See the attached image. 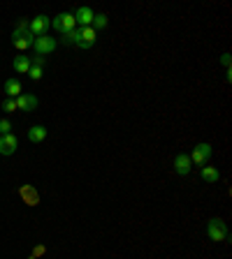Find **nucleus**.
Segmentation results:
<instances>
[{
    "mask_svg": "<svg viewBox=\"0 0 232 259\" xmlns=\"http://www.w3.org/2000/svg\"><path fill=\"white\" fill-rule=\"evenodd\" d=\"M207 236L216 243L227 241V238H230V234H227V224L223 222L220 217H211V220L207 222Z\"/></svg>",
    "mask_w": 232,
    "mask_h": 259,
    "instance_id": "obj_1",
    "label": "nucleus"
},
{
    "mask_svg": "<svg viewBox=\"0 0 232 259\" xmlns=\"http://www.w3.org/2000/svg\"><path fill=\"white\" fill-rule=\"evenodd\" d=\"M74 26H77V19H74V14H70V12H63V14H58V17L51 19V28L58 31L61 35L63 33L74 31Z\"/></svg>",
    "mask_w": 232,
    "mask_h": 259,
    "instance_id": "obj_2",
    "label": "nucleus"
},
{
    "mask_svg": "<svg viewBox=\"0 0 232 259\" xmlns=\"http://www.w3.org/2000/svg\"><path fill=\"white\" fill-rule=\"evenodd\" d=\"M56 47H58V42H56L54 37L49 35H42V37H35V42H33V49H35L37 56H51L56 51Z\"/></svg>",
    "mask_w": 232,
    "mask_h": 259,
    "instance_id": "obj_3",
    "label": "nucleus"
},
{
    "mask_svg": "<svg viewBox=\"0 0 232 259\" xmlns=\"http://www.w3.org/2000/svg\"><path fill=\"white\" fill-rule=\"evenodd\" d=\"M211 153H214V148H211V144H197L195 151H193V155H190V162L193 164H200V167H204V164L211 160Z\"/></svg>",
    "mask_w": 232,
    "mask_h": 259,
    "instance_id": "obj_4",
    "label": "nucleus"
},
{
    "mask_svg": "<svg viewBox=\"0 0 232 259\" xmlns=\"http://www.w3.org/2000/svg\"><path fill=\"white\" fill-rule=\"evenodd\" d=\"M28 28H31V33H33L35 37H42V35H47V33H49V28H51V19H49V17H44V14H40V17L33 19Z\"/></svg>",
    "mask_w": 232,
    "mask_h": 259,
    "instance_id": "obj_5",
    "label": "nucleus"
},
{
    "mask_svg": "<svg viewBox=\"0 0 232 259\" xmlns=\"http://www.w3.org/2000/svg\"><path fill=\"white\" fill-rule=\"evenodd\" d=\"M95 42H98V33L93 31L91 26H88V28H79V42H77V47L79 49H91Z\"/></svg>",
    "mask_w": 232,
    "mask_h": 259,
    "instance_id": "obj_6",
    "label": "nucleus"
},
{
    "mask_svg": "<svg viewBox=\"0 0 232 259\" xmlns=\"http://www.w3.org/2000/svg\"><path fill=\"white\" fill-rule=\"evenodd\" d=\"M17 148H19L17 137H14V134H3V139H0V155L10 157L17 153Z\"/></svg>",
    "mask_w": 232,
    "mask_h": 259,
    "instance_id": "obj_7",
    "label": "nucleus"
},
{
    "mask_svg": "<svg viewBox=\"0 0 232 259\" xmlns=\"http://www.w3.org/2000/svg\"><path fill=\"white\" fill-rule=\"evenodd\" d=\"M37 97L31 95V93H21V95L17 97V109L19 111H35L37 109Z\"/></svg>",
    "mask_w": 232,
    "mask_h": 259,
    "instance_id": "obj_8",
    "label": "nucleus"
},
{
    "mask_svg": "<svg viewBox=\"0 0 232 259\" xmlns=\"http://www.w3.org/2000/svg\"><path fill=\"white\" fill-rule=\"evenodd\" d=\"M190 169H193L190 155H186V153H179V155L174 157V171H177L179 176H188Z\"/></svg>",
    "mask_w": 232,
    "mask_h": 259,
    "instance_id": "obj_9",
    "label": "nucleus"
},
{
    "mask_svg": "<svg viewBox=\"0 0 232 259\" xmlns=\"http://www.w3.org/2000/svg\"><path fill=\"white\" fill-rule=\"evenodd\" d=\"M74 19H77V24H81V28H88L93 24V19H95V12H93L91 7H79L74 12Z\"/></svg>",
    "mask_w": 232,
    "mask_h": 259,
    "instance_id": "obj_10",
    "label": "nucleus"
},
{
    "mask_svg": "<svg viewBox=\"0 0 232 259\" xmlns=\"http://www.w3.org/2000/svg\"><path fill=\"white\" fill-rule=\"evenodd\" d=\"M19 194H21V199H24L28 206H37V204H40V194H37L31 185H21V187H19Z\"/></svg>",
    "mask_w": 232,
    "mask_h": 259,
    "instance_id": "obj_11",
    "label": "nucleus"
},
{
    "mask_svg": "<svg viewBox=\"0 0 232 259\" xmlns=\"http://www.w3.org/2000/svg\"><path fill=\"white\" fill-rule=\"evenodd\" d=\"M3 88H5V95L10 97V100H17V97L21 95V81H17V79H7Z\"/></svg>",
    "mask_w": 232,
    "mask_h": 259,
    "instance_id": "obj_12",
    "label": "nucleus"
},
{
    "mask_svg": "<svg viewBox=\"0 0 232 259\" xmlns=\"http://www.w3.org/2000/svg\"><path fill=\"white\" fill-rule=\"evenodd\" d=\"M44 139H47V127L44 125H33L31 130H28V141H33V144H42Z\"/></svg>",
    "mask_w": 232,
    "mask_h": 259,
    "instance_id": "obj_13",
    "label": "nucleus"
},
{
    "mask_svg": "<svg viewBox=\"0 0 232 259\" xmlns=\"http://www.w3.org/2000/svg\"><path fill=\"white\" fill-rule=\"evenodd\" d=\"M28 70H31V58L28 56H17L14 58V72L28 74Z\"/></svg>",
    "mask_w": 232,
    "mask_h": 259,
    "instance_id": "obj_14",
    "label": "nucleus"
},
{
    "mask_svg": "<svg viewBox=\"0 0 232 259\" xmlns=\"http://www.w3.org/2000/svg\"><path fill=\"white\" fill-rule=\"evenodd\" d=\"M200 176H202V181L204 183H218V178H220V174H218V169L216 167H202Z\"/></svg>",
    "mask_w": 232,
    "mask_h": 259,
    "instance_id": "obj_15",
    "label": "nucleus"
},
{
    "mask_svg": "<svg viewBox=\"0 0 232 259\" xmlns=\"http://www.w3.org/2000/svg\"><path fill=\"white\" fill-rule=\"evenodd\" d=\"M33 42H35V35H33L31 31L26 33L24 37H21V40H14V49H19V51H26V49H31L33 47Z\"/></svg>",
    "mask_w": 232,
    "mask_h": 259,
    "instance_id": "obj_16",
    "label": "nucleus"
},
{
    "mask_svg": "<svg viewBox=\"0 0 232 259\" xmlns=\"http://www.w3.org/2000/svg\"><path fill=\"white\" fill-rule=\"evenodd\" d=\"M107 24H109V19H107V14H95V19H93L91 28H93L95 33H98V31H104V28H107Z\"/></svg>",
    "mask_w": 232,
    "mask_h": 259,
    "instance_id": "obj_17",
    "label": "nucleus"
},
{
    "mask_svg": "<svg viewBox=\"0 0 232 259\" xmlns=\"http://www.w3.org/2000/svg\"><path fill=\"white\" fill-rule=\"evenodd\" d=\"M61 42L67 44V47H70V44H74V47H77V42H79V31L74 28V31H70V33H63Z\"/></svg>",
    "mask_w": 232,
    "mask_h": 259,
    "instance_id": "obj_18",
    "label": "nucleus"
},
{
    "mask_svg": "<svg viewBox=\"0 0 232 259\" xmlns=\"http://www.w3.org/2000/svg\"><path fill=\"white\" fill-rule=\"evenodd\" d=\"M0 109H3L5 114H14V111H19V109H17V100H10V97H7L5 102L0 104Z\"/></svg>",
    "mask_w": 232,
    "mask_h": 259,
    "instance_id": "obj_19",
    "label": "nucleus"
},
{
    "mask_svg": "<svg viewBox=\"0 0 232 259\" xmlns=\"http://www.w3.org/2000/svg\"><path fill=\"white\" fill-rule=\"evenodd\" d=\"M3 134H12V123L7 121V118H0V137Z\"/></svg>",
    "mask_w": 232,
    "mask_h": 259,
    "instance_id": "obj_20",
    "label": "nucleus"
},
{
    "mask_svg": "<svg viewBox=\"0 0 232 259\" xmlns=\"http://www.w3.org/2000/svg\"><path fill=\"white\" fill-rule=\"evenodd\" d=\"M28 77H31L33 81H40V79L44 77V72L40 70V67H33V65H31V70H28Z\"/></svg>",
    "mask_w": 232,
    "mask_h": 259,
    "instance_id": "obj_21",
    "label": "nucleus"
},
{
    "mask_svg": "<svg viewBox=\"0 0 232 259\" xmlns=\"http://www.w3.org/2000/svg\"><path fill=\"white\" fill-rule=\"evenodd\" d=\"M31 65H33V67H40V70H42V67L47 65V58H44V56H33Z\"/></svg>",
    "mask_w": 232,
    "mask_h": 259,
    "instance_id": "obj_22",
    "label": "nucleus"
},
{
    "mask_svg": "<svg viewBox=\"0 0 232 259\" xmlns=\"http://www.w3.org/2000/svg\"><path fill=\"white\" fill-rule=\"evenodd\" d=\"M220 61H223V65H225L227 70H230V54H223V58H220Z\"/></svg>",
    "mask_w": 232,
    "mask_h": 259,
    "instance_id": "obj_23",
    "label": "nucleus"
},
{
    "mask_svg": "<svg viewBox=\"0 0 232 259\" xmlns=\"http://www.w3.org/2000/svg\"><path fill=\"white\" fill-rule=\"evenodd\" d=\"M0 139H3V137H0Z\"/></svg>",
    "mask_w": 232,
    "mask_h": 259,
    "instance_id": "obj_24",
    "label": "nucleus"
}]
</instances>
